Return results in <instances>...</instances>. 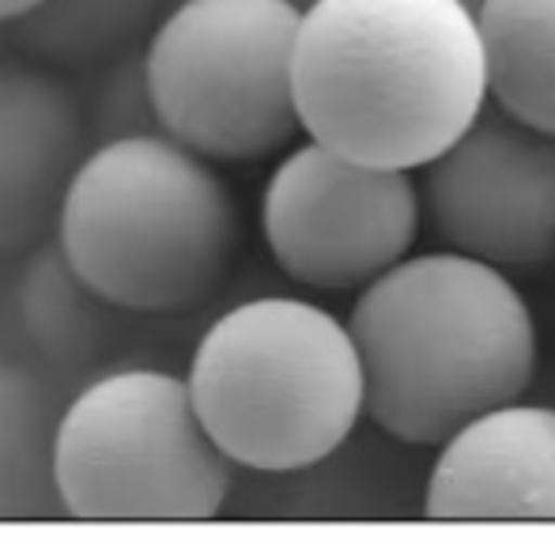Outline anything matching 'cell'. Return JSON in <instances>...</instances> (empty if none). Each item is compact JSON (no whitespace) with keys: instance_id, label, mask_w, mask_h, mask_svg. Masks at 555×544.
<instances>
[{"instance_id":"1","label":"cell","mask_w":555,"mask_h":544,"mask_svg":"<svg viewBox=\"0 0 555 544\" xmlns=\"http://www.w3.org/2000/svg\"><path fill=\"white\" fill-rule=\"evenodd\" d=\"M302 133L374 167L424 170L491 103L465 0H314L295 38Z\"/></svg>"},{"instance_id":"2","label":"cell","mask_w":555,"mask_h":544,"mask_svg":"<svg viewBox=\"0 0 555 544\" xmlns=\"http://www.w3.org/2000/svg\"><path fill=\"white\" fill-rule=\"evenodd\" d=\"M366 416L404 446H442L533 386L537 322L506 269L457 250L409 254L348 314Z\"/></svg>"},{"instance_id":"3","label":"cell","mask_w":555,"mask_h":544,"mask_svg":"<svg viewBox=\"0 0 555 544\" xmlns=\"http://www.w3.org/2000/svg\"><path fill=\"white\" fill-rule=\"evenodd\" d=\"M57 246L125 314H182L223 284L238 254V205L216 163L175 137H117L83 155Z\"/></svg>"},{"instance_id":"4","label":"cell","mask_w":555,"mask_h":544,"mask_svg":"<svg viewBox=\"0 0 555 544\" xmlns=\"http://www.w3.org/2000/svg\"><path fill=\"white\" fill-rule=\"evenodd\" d=\"M193 405L238 469L299 472L333 457L366 416L348 322L295 295L231 307L193 348Z\"/></svg>"},{"instance_id":"5","label":"cell","mask_w":555,"mask_h":544,"mask_svg":"<svg viewBox=\"0 0 555 544\" xmlns=\"http://www.w3.org/2000/svg\"><path fill=\"white\" fill-rule=\"evenodd\" d=\"M53 469L65 518L193 526L223 510L234 462L208 435L185 378L125 367L91 378L68 398Z\"/></svg>"},{"instance_id":"6","label":"cell","mask_w":555,"mask_h":544,"mask_svg":"<svg viewBox=\"0 0 555 544\" xmlns=\"http://www.w3.org/2000/svg\"><path fill=\"white\" fill-rule=\"evenodd\" d=\"M292 0H178L147 35L159 129L212 163H257L302 133Z\"/></svg>"},{"instance_id":"7","label":"cell","mask_w":555,"mask_h":544,"mask_svg":"<svg viewBox=\"0 0 555 544\" xmlns=\"http://www.w3.org/2000/svg\"><path fill=\"white\" fill-rule=\"evenodd\" d=\"M424 223L416 170L359 163L307 137L284 152L261 197L272 261L314 292L366 287L404 261Z\"/></svg>"},{"instance_id":"8","label":"cell","mask_w":555,"mask_h":544,"mask_svg":"<svg viewBox=\"0 0 555 544\" xmlns=\"http://www.w3.org/2000/svg\"><path fill=\"white\" fill-rule=\"evenodd\" d=\"M420 197L446 250L499 269L555 261V137L499 103L420 170Z\"/></svg>"},{"instance_id":"9","label":"cell","mask_w":555,"mask_h":544,"mask_svg":"<svg viewBox=\"0 0 555 544\" xmlns=\"http://www.w3.org/2000/svg\"><path fill=\"white\" fill-rule=\"evenodd\" d=\"M88 144L91 126L61 76L0 61V258L30 254L57 231Z\"/></svg>"},{"instance_id":"10","label":"cell","mask_w":555,"mask_h":544,"mask_svg":"<svg viewBox=\"0 0 555 544\" xmlns=\"http://www.w3.org/2000/svg\"><path fill=\"white\" fill-rule=\"evenodd\" d=\"M424 515L435 522H555V409L511 401L439 446Z\"/></svg>"},{"instance_id":"11","label":"cell","mask_w":555,"mask_h":544,"mask_svg":"<svg viewBox=\"0 0 555 544\" xmlns=\"http://www.w3.org/2000/svg\"><path fill=\"white\" fill-rule=\"evenodd\" d=\"M15 310L27 345L61 375L95 367L114 337V314H125L68 265L57 238L30 250L15 287Z\"/></svg>"},{"instance_id":"12","label":"cell","mask_w":555,"mask_h":544,"mask_svg":"<svg viewBox=\"0 0 555 544\" xmlns=\"http://www.w3.org/2000/svg\"><path fill=\"white\" fill-rule=\"evenodd\" d=\"M61 409L38 371L0 360V526L65 515L53 469Z\"/></svg>"},{"instance_id":"13","label":"cell","mask_w":555,"mask_h":544,"mask_svg":"<svg viewBox=\"0 0 555 544\" xmlns=\"http://www.w3.org/2000/svg\"><path fill=\"white\" fill-rule=\"evenodd\" d=\"M491 103L555 137V0H483Z\"/></svg>"},{"instance_id":"14","label":"cell","mask_w":555,"mask_h":544,"mask_svg":"<svg viewBox=\"0 0 555 544\" xmlns=\"http://www.w3.org/2000/svg\"><path fill=\"white\" fill-rule=\"evenodd\" d=\"M167 12V0H42L15 23V38L42 65H106L152 35Z\"/></svg>"},{"instance_id":"15","label":"cell","mask_w":555,"mask_h":544,"mask_svg":"<svg viewBox=\"0 0 555 544\" xmlns=\"http://www.w3.org/2000/svg\"><path fill=\"white\" fill-rule=\"evenodd\" d=\"M88 126L95 144L117 137L163 133L159 114H155L152 103V88H147L144 53H121L117 61H111V73H106L103 88H99Z\"/></svg>"},{"instance_id":"16","label":"cell","mask_w":555,"mask_h":544,"mask_svg":"<svg viewBox=\"0 0 555 544\" xmlns=\"http://www.w3.org/2000/svg\"><path fill=\"white\" fill-rule=\"evenodd\" d=\"M42 4V0H0V23H20V20H27L35 8Z\"/></svg>"},{"instance_id":"17","label":"cell","mask_w":555,"mask_h":544,"mask_svg":"<svg viewBox=\"0 0 555 544\" xmlns=\"http://www.w3.org/2000/svg\"><path fill=\"white\" fill-rule=\"evenodd\" d=\"M292 4H295V8H302V12H307V8L314 4V0H292Z\"/></svg>"},{"instance_id":"18","label":"cell","mask_w":555,"mask_h":544,"mask_svg":"<svg viewBox=\"0 0 555 544\" xmlns=\"http://www.w3.org/2000/svg\"><path fill=\"white\" fill-rule=\"evenodd\" d=\"M465 4H468V8H476V12H480V4H483V0H465Z\"/></svg>"}]
</instances>
